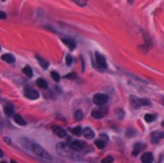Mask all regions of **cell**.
<instances>
[{
  "label": "cell",
  "instance_id": "6da1fadb",
  "mask_svg": "<svg viewBox=\"0 0 164 163\" xmlns=\"http://www.w3.org/2000/svg\"><path fill=\"white\" fill-rule=\"evenodd\" d=\"M20 141L22 142L24 146L29 149L31 152H34V154H36V155H38L39 158H41V159H44V160H48V161H51V160H53L50 154H49L46 150H44V149L41 148L40 145L37 144V143L31 142L30 140H27V139H21Z\"/></svg>",
  "mask_w": 164,
  "mask_h": 163
},
{
  "label": "cell",
  "instance_id": "7a4b0ae2",
  "mask_svg": "<svg viewBox=\"0 0 164 163\" xmlns=\"http://www.w3.org/2000/svg\"><path fill=\"white\" fill-rule=\"evenodd\" d=\"M130 103H131L132 107L133 108H139L141 106H150L151 105V102L146 98H140V97L136 96H130Z\"/></svg>",
  "mask_w": 164,
  "mask_h": 163
},
{
  "label": "cell",
  "instance_id": "3957f363",
  "mask_svg": "<svg viewBox=\"0 0 164 163\" xmlns=\"http://www.w3.org/2000/svg\"><path fill=\"white\" fill-rule=\"evenodd\" d=\"M106 114H107V107L103 106V105H101L99 107L94 108V110L92 111V116H93L94 119H96V120L103 119Z\"/></svg>",
  "mask_w": 164,
  "mask_h": 163
},
{
  "label": "cell",
  "instance_id": "277c9868",
  "mask_svg": "<svg viewBox=\"0 0 164 163\" xmlns=\"http://www.w3.org/2000/svg\"><path fill=\"white\" fill-rule=\"evenodd\" d=\"M93 102L96 105H105L107 102H108V96L105 95V94H95L94 97H93Z\"/></svg>",
  "mask_w": 164,
  "mask_h": 163
},
{
  "label": "cell",
  "instance_id": "5b68a950",
  "mask_svg": "<svg viewBox=\"0 0 164 163\" xmlns=\"http://www.w3.org/2000/svg\"><path fill=\"white\" fill-rule=\"evenodd\" d=\"M95 58H96V64H97L101 68H106V67H107V63H106L105 57L103 55H101L99 53H96V54H95Z\"/></svg>",
  "mask_w": 164,
  "mask_h": 163
},
{
  "label": "cell",
  "instance_id": "8992f818",
  "mask_svg": "<svg viewBox=\"0 0 164 163\" xmlns=\"http://www.w3.org/2000/svg\"><path fill=\"white\" fill-rule=\"evenodd\" d=\"M161 139H164V132H161V131H156L154 133L151 134V142L156 144L160 142Z\"/></svg>",
  "mask_w": 164,
  "mask_h": 163
},
{
  "label": "cell",
  "instance_id": "52a82bcc",
  "mask_svg": "<svg viewBox=\"0 0 164 163\" xmlns=\"http://www.w3.org/2000/svg\"><path fill=\"white\" fill-rule=\"evenodd\" d=\"M85 143L80 141H73L72 142V144H70V149L73 150V151H76V152H80V151H83L85 148Z\"/></svg>",
  "mask_w": 164,
  "mask_h": 163
},
{
  "label": "cell",
  "instance_id": "ba28073f",
  "mask_svg": "<svg viewBox=\"0 0 164 163\" xmlns=\"http://www.w3.org/2000/svg\"><path fill=\"white\" fill-rule=\"evenodd\" d=\"M57 151H58L62 155H70V154H72V152L69 151V148H68L65 143L57 144Z\"/></svg>",
  "mask_w": 164,
  "mask_h": 163
},
{
  "label": "cell",
  "instance_id": "9c48e42d",
  "mask_svg": "<svg viewBox=\"0 0 164 163\" xmlns=\"http://www.w3.org/2000/svg\"><path fill=\"white\" fill-rule=\"evenodd\" d=\"M25 96L30 98V100H36L39 97V93L35 91V89H31V88H26L25 89Z\"/></svg>",
  "mask_w": 164,
  "mask_h": 163
},
{
  "label": "cell",
  "instance_id": "30bf717a",
  "mask_svg": "<svg viewBox=\"0 0 164 163\" xmlns=\"http://www.w3.org/2000/svg\"><path fill=\"white\" fill-rule=\"evenodd\" d=\"M141 161L144 163H151L153 161V155L151 152H146L141 156Z\"/></svg>",
  "mask_w": 164,
  "mask_h": 163
},
{
  "label": "cell",
  "instance_id": "8fae6325",
  "mask_svg": "<svg viewBox=\"0 0 164 163\" xmlns=\"http://www.w3.org/2000/svg\"><path fill=\"white\" fill-rule=\"evenodd\" d=\"M83 134H84V136L86 139H93L95 136L94 132H93V130H92L91 127H85L84 130H83Z\"/></svg>",
  "mask_w": 164,
  "mask_h": 163
},
{
  "label": "cell",
  "instance_id": "7c38bea8",
  "mask_svg": "<svg viewBox=\"0 0 164 163\" xmlns=\"http://www.w3.org/2000/svg\"><path fill=\"white\" fill-rule=\"evenodd\" d=\"M144 148H145V145L142 144V143H137V144H135L134 150H133V155H137V154H140V152L143 151Z\"/></svg>",
  "mask_w": 164,
  "mask_h": 163
},
{
  "label": "cell",
  "instance_id": "4fadbf2b",
  "mask_svg": "<svg viewBox=\"0 0 164 163\" xmlns=\"http://www.w3.org/2000/svg\"><path fill=\"white\" fill-rule=\"evenodd\" d=\"M63 43L67 45L70 49H75V47H76V43H75V40H74V39H70V38L69 39H68V38H64V39H63Z\"/></svg>",
  "mask_w": 164,
  "mask_h": 163
},
{
  "label": "cell",
  "instance_id": "5bb4252c",
  "mask_svg": "<svg viewBox=\"0 0 164 163\" xmlns=\"http://www.w3.org/2000/svg\"><path fill=\"white\" fill-rule=\"evenodd\" d=\"M54 132L58 137H65L66 136L65 130L62 129V127H54Z\"/></svg>",
  "mask_w": 164,
  "mask_h": 163
},
{
  "label": "cell",
  "instance_id": "9a60e30c",
  "mask_svg": "<svg viewBox=\"0 0 164 163\" xmlns=\"http://www.w3.org/2000/svg\"><path fill=\"white\" fill-rule=\"evenodd\" d=\"M2 60H5V62H7V63H15V57L12 55H10V54H5V55H2Z\"/></svg>",
  "mask_w": 164,
  "mask_h": 163
},
{
  "label": "cell",
  "instance_id": "2e32d148",
  "mask_svg": "<svg viewBox=\"0 0 164 163\" xmlns=\"http://www.w3.org/2000/svg\"><path fill=\"white\" fill-rule=\"evenodd\" d=\"M14 121H15L17 124H19V125H26L27 123H26V121L24 119H22L20 115L16 114L15 116H14Z\"/></svg>",
  "mask_w": 164,
  "mask_h": 163
},
{
  "label": "cell",
  "instance_id": "e0dca14e",
  "mask_svg": "<svg viewBox=\"0 0 164 163\" xmlns=\"http://www.w3.org/2000/svg\"><path fill=\"white\" fill-rule=\"evenodd\" d=\"M36 83H37V85L39 86L40 88H47V87H48L47 82L45 81V79H43V78H38Z\"/></svg>",
  "mask_w": 164,
  "mask_h": 163
},
{
  "label": "cell",
  "instance_id": "ac0fdd59",
  "mask_svg": "<svg viewBox=\"0 0 164 163\" xmlns=\"http://www.w3.org/2000/svg\"><path fill=\"white\" fill-rule=\"evenodd\" d=\"M5 114L7 115V116H12L14 115V107L11 105H7L5 107Z\"/></svg>",
  "mask_w": 164,
  "mask_h": 163
},
{
  "label": "cell",
  "instance_id": "d6986e66",
  "mask_svg": "<svg viewBox=\"0 0 164 163\" xmlns=\"http://www.w3.org/2000/svg\"><path fill=\"white\" fill-rule=\"evenodd\" d=\"M155 117H156V115L154 114H145L144 115V120H145V122H154L155 121Z\"/></svg>",
  "mask_w": 164,
  "mask_h": 163
},
{
  "label": "cell",
  "instance_id": "ffe728a7",
  "mask_svg": "<svg viewBox=\"0 0 164 163\" xmlns=\"http://www.w3.org/2000/svg\"><path fill=\"white\" fill-rule=\"evenodd\" d=\"M106 143H107V142H105L104 140H102V139H99V140H96V141H95V145H96L98 149H104L105 148Z\"/></svg>",
  "mask_w": 164,
  "mask_h": 163
},
{
  "label": "cell",
  "instance_id": "44dd1931",
  "mask_svg": "<svg viewBox=\"0 0 164 163\" xmlns=\"http://www.w3.org/2000/svg\"><path fill=\"white\" fill-rule=\"evenodd\" d=\"M70 132L74 134V135H77V136H79L80 134L83 133V130H82V127L80 126H77V127H74L70 130Z\"/></svg>",
  "mask_w": 164,
  "mask_h": 163
},
{
  "label": "cell",
  "instance_id": "7402d4cb",
  "mask_svg": "<svg viewBox=\"0 0 164 163\" xmlns=\"http://www.w3.org/2000/svg\"><path fill=\"white\" fill-rule=\"evenodd\" d=\"M22 73L26 75V76H28V77H31L33 76V71H31V68L29 66H26L24 69H22Z\"/></svg>",
  "mask_w": 164,
  "mask_h": 163
},
{
  "label": "cell",
  "instance_id": "603a6c76",
  "mask_svg": "<svg viewBox=\"0 0 164 163\" xmlns=\"http://www.w3.org/2000/svg\"><path fill=\"white\" fill-rule=\"evenodd\" d=\"M37 59H38L39 64L41 65V67H44V68H47V67H48V62H46V60H45L44 58H41L40 56H37Z\"/></svg>",
  "mask_w": 164,
  "mask_h": 163
},
{
  "label": "cell",
  "instance_id": "cb8c5ba5",
  "mask_svg": "<svg viewBox=\"0 0 164 163\" xmlns=\"http://www.w3.org/2000/svg\"><path fill=\"white\" fill-rule=\"evenodd\" d=\"M72 1H74L75 4L80 6V7H84V6H86V4H87V0H72Z\"/></svg>",
  "mask_w": 164,
  "mask_h": 163
},
{
  "label": "cell",
  "instance_id": "d4e9b609",
  "mask_svg": "<svg viewBox=\"0 0 164 163\" xmlns=\"http://www.w3.org/2000/svg\"><path fill=\"white\" fill-rule=\"evenodd\" d=\"M74 116H75V120H76V121H80V120L83 119V116H84V115H83V113H82L80 111H76Z\"/></svg>",
  "mask_w": 164,
  "mask_h": 163
},
{
  "label": "cell",
  "instance_id": "484cf974",
  "mask_svg": "<svg viewBox=\"0 0 164 163\" xmlns=\"http://www.w3.org/2000/svg\"><path fill=\"white\" fill-rule=\"evenodd\" d=\"M51 77H53V79H54L55 82L60 81V76L58 75V73H57V72H51Z\"/></svg>",
  "mask_w": 164,
  "mask_h": 163
},
{
  "label": "cell",
  "instance_id": "4316f807",
  "mask_svg": "<svg viewBox=\"0 0 164 163\" xmlns=\"http://www.w3.org/2000/svg\"><path fill=\"white\" fill-rule=\"evenodd\" d=\"M72 63H73V57H72V56H69V55H67V56H66V64L69 66Z\"/></svg>",
  "mask_w": 164,
  "mask_h": 163
},
{
  "label": "cell",
  "instance_id": "83f0119b",
  "mask_svg": "<svg viewBox=\"0 0 164 163\" xmlns=\"http://www.w3.org/2000/svg\"><path fill=\"white\" fill-rule=\"evenodd\" d=\"M65 77L66 78H70V79H75V78H76V74H75V73H70V74L66 75Z\"/></svg>",
  "mask_w": 164,
  "mask_h": 163
},
{
  "label": "cell",
  "instance_id": "f1b7e54d",
  "mask_svg": "<svg viewBox=\"0 0 164 163\" xmlns=\"http://www.w3.org/2000/svg\"><path fill=\"white\" fill-rule=\"evenodd\" d=\"M114 159L112 156H106L105 159H103V162H113Z\"/></svg>",
  "mask_w": 164,
  "mask_h": 163
},
{
  "label": "cell",
  "instance_id": "f546056e",
  "mask_svg": "<svg viewBox=\"0 0 164 163\" xmlns=\"http://www.w3.org/2000/svg\"><path fill=\"white\" fill-rule=\"evenodd\" d=\"M99 139H102V140H104L105 142L108 141V137H107V135H106V134H101V137H99Z\"/></svg>",
  "mask_w": 164,
  "mask_h": 163
},
{
  "label": "cell",
  "instance_id": "4dcf8cb0",
  "mask_svg": "<svg viewBox=\"0 0 164 163\" xmlns=\"http://www.w3.org/2000/svg\"><path fill=\"white\" fill-rule=\"evenodd\" d=\"M7 18V15L5 14L4 11H0V19H6Z\"/></svg>",
  "mask_w": 164,
  "mask_h": 163
},
{
  "label": "cell",
  "instance_id": "1f68e13d",
  "mask_svg": "<svg viewBox=\"0 0 164 163\" xmlns=\"http://www.w3.org/2000/svg\"><path fill=\"white\" fill-rule=\"evenodd\" d=\"M2 156H4V152H2L1 149H0V158H2Z\"/></svg>",
  "mask_w": 164,
  "mask_h": 163
},
{
  "label": "cell",
  "instance_id": "d6a6232c",
  "mask_svg": "<svg viewBox=\"0 0 164 163\" xmlns=\"http://www.w3.org/2000/svg\"><path fill=\"white\" fill-rule=\"evenodd\" d=\"M133 1H134V0H127V2H130V4H132Z\"/></svg>",
  "mask_w": 164,
  "mask_h": 163
},
{
  "label": "cell",
  "instance_id": "836d02e7",
  "mask_svg": "<svg viewBox=\"0 0 164 163\" xmlns=\"http://www.w3.org/2000/svg\"><path fill=\"white\" fill-rule=\"evenodd\" d=\"M2 1H6V0H2Z\"/></svg>",
  "mask_w": 164,
  "mask_h": 163
}]
</instances>
